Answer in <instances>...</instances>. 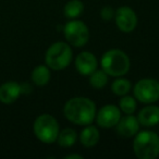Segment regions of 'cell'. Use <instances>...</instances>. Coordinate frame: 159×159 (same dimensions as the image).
<instances>
[{
  "mask_svg": "<svg viewBox=\"0 0 159 159\" xmlns=\"http://www.w3.org/2000/svg\"><path fill=\"white\" fill-rule=\"evenodd\" d=\"M21 94V84L14 81L6 82L0 86V102L6 105L12 104L18 100Z\"/></svg>",
  "mask_w": 159,
  "mask_h": 159,
  "instance_id": "cell-12",
  "label": "cell"
},
{
  "mask_svg": "<svg viewBox=\"0 0 159 159\" xmlns=\"http://www.w3.org/2000/svg\"><path fill=\"white\" fill-rule=\"evenodd\" d=\"M121 99L119 102L120 110L125 115H132L136 110V100L132 96H121Z\"/></svg>",
  "mask_w": 159,
  "mask_h": 159,
  "instance_id": "cell-20",
  "label": "cell"
},
{
  "mask_svg": "<svg viewBox=\"0 0 159 159\" xmlns=\"http://www.w3.org/2000/svg\"><path fill=\"white\" fill-rule=\"evenodd\" d=\"M63 34L69 44L77 48L85 46L89 39V27L82 21L72 20L68 22L63 26Z\"/></svg>",
  "mask_w": 159,
  "mask_h": 159,
  "instance_id": "cell-6",
  "label": "cell"
},
{
  "mask_svg": "<svg viewBox=\"0 0 159 159\" xmlns=\"http://www.w3.org/2000/svg\"><path fill=\"white\" fill-rule=\"evenodd\" d=\"M73 52L69 44L64 42H56L49 46L45 53L46 66L51 70L60 71L68 68L72 62Z\"/></svg>",
  "mask_w": 159,
  "mask_h": 159,
  "instance_id": "cell-4",
  "label": "cell"
},
{
  "mask_svg": "<svg viewBox=\"0 0 159 159\" xmlns=\"http://www.w3.org/2000/svg\"><path fill=\"white\" fill-rule=\"evenodd\" d=\"M96 105L87 97H73L66 102L63 113L70 122L77 125H87L95 120Z\"/></svg>",
  "mask_w": 159,
  "mask_h": 159,
  "instance_id": "cell-1",
  "label": "cell"
},
{
  "mask_svg": "<svg viewBox=\"0 0 159 159\" xmlns=\"http://www.w3.org/2000/svg\"><path fill=\"white\" fill-rule=\"evenodd\" d=\"M102 69L110 76H123L131 66L130 58L121 49H110L102 55L100 59Z\"/></svg>",
  "mask_w": 159,
  "mask_h": 159,
  "instance_id": "cell-2",
  "label": "cell"
},
{
  "mask_svg": "<svg viewBox=\"0 0 159 159\" xmlns=\"http://www.w3.org/2000/svg\"><path fill=\"white\" fill-rule=\"evenodd\" d=\"M66 159H83L82 155H76V154H70L68 156L64 157Z\"/></svg>",
  "mask_w": 159,
  "mask_h": 159,
  "instance_id": "cell-22",
  "label": "cell"
},
{
  "mask_svg": "<svg viewBox=\"0 0 159 159\" xmlns=\"http://www.w3.org/2000/svg\"><path fill=\"white\" fill-rule=\"evenodd\" d=\"M98 61L96 56L89 51H82L75 58V68L81 75H91L97 69Z\"/></svg>",
  "mask_w": 159,
  "mask_h": 159,
  "instance_id": "cell-10",
  "label": "cell"
},
{
  "mask_svg": "<svg viewBox=\"0 0 159 159\" xmlns=\"http://www.w3.org/2000/svg\"><path fill=\"white\" fill-rule=\"evenodd\" d=\"M115 21L118 29L123 33H131L137 25V16L130 7H120L115 13Z\"/></svg>",
  "mask_w": 159,
  "mask_h": 159,
  "instance_id": "cell-8",
  "label": "cell"
},
{
  "mask_svg": "<svg viewBox=\"0 0 159 159\" xmlns=\"http://www.w3.org/2000/svg\"><path fill=\"white\" fill-rule=\"evenodd\" d=\"M139 122L137 118L132 115H128L121 117L119 122L117 123V133L120 136L123 137H132L135 136L139 130Z\"/></svg>",
  "mask_w": 159,
  "mask_h": 159,
  "instance_id": "cell-11",
  "label": "cell"
},
{
  "mask_svg": "<svg viewBox=\"0 0 159 159\" xmlns=\"http://www.w3.org/2000/svg\"><path fill=\"white\" fill-rule=\"evenodd\" d=\"M133 150L139 159H155L159 155V136L152 131L137 132L133 142Z\"/></svg>",
  "mask_w": 159,
  "mask_h": 159,
  "instance_id": "cell-3",
  "label": "cell"
},
{
  "mask_svg": "<svg viewBox=\"0 0 159 159\" xmlns=\"http://www.w3.org/2000/svg\"><path fill=\"white\" fill-rule=\"evenodd\" d=\"M84 11V5L81 0H70L66 3L63 8V14L68 19L79 18Z\"/></svg>",
  "mask_w": 159,
  "mask_h": 159,
  "instance_id": "cell-16",
  "label": "cell"
},
{
  "mask_svg": "<svg viewBox=\"0 0 159 159\" xmlns=\"http://www.w3.org/2000/svg\"><path fill=\"white\" fill-rule=\"evenodd\" d=\"M115 13H116V11L113 10L112 7L106 6V7L102 8V11H100V16H102V19L104 21L108 22V21H111L112 19H115Z\"/></svg>",
  "mask_w": 159,
  "mask_h": 159,
  "instance_id": "cell-21",
  "label": "cell"
},
{
  "mask_svg": "<svg viewBox=\"0 0 159 159\" xmlns=\"http://www.w3.org/2000/svg\"><path fill=\"white\" fill-rule=\"evenodd\" d=\"M108 76L109 75L105 72L104 70H98L96 69L91 75H89V84L92 87L96 89H102L108 83Z\"/></svg>",
  "mask_w": 159,
  "mask_h": 159,
  "instance_id": "cell-18",
  "label": "cell"
},
{
  "mask_svg": "<svg viewBox=\"0 0 159 159\" xmlns=\"http://www.w3.org/2000/svg\"><path fill=\"white\" fill-rule=\"evenodd\" d=\"M134 96L143 104H152L159 100V82L155 79L146 77L139 80L134 86Z\"/></svg>",
  "mask_w": 159,
  "mask_h": 159,
  "instance_id": "cell-7",
  "label": "cell"
},
{
  "mask_svg": "<svg viewBox=\"0 0 159 159\" xmlns=\"http://www.w3.org/2000/svg\"><path fill=\"white\" fill-rule=\"evenodd\" d=\"M131 87H132V84L128 79L119 76L111 84V91L117 96H124L130 92Z\"/></svg>",
  "mask_w": 159,
  "mask_h": 159,
  "instance_id": "cell-19",
  "label": "cell"
},
{
  "mask_svg": "<svg viewBox=\"0 0 159 159\" xmlns=\"http://www.w3.org/2000/svg\"><path fill=\"white\" fill-rule=\"evenodd\" d=\"M137 120L143 126H155L159 123V107L148 105L141 109L137 115Z\"/></svg>",
  "mask_w": 159,
  "mask_h": 159,
  "instance_id": "cell-13",
  "label": "cell"
},
{
  "mask_svg": "<svg viewBox=\"0 0 159 159\" xmlns=\"http://www.w3.org/2000/svg\"><path fill=\"white\" fill-rule=\"evenodd\" d=\"M50 69L47 66L40 64L37 66L33 71H32L31 79L33 81V83L37 86H45L49 83L50 81Z\"/></svg>",
  "mask_w": 159,
  "mask_h": 159,
  "instance_id": "cell-15",
  "label": "cell"
},
{
  "mask_svg": "<svg viewBox=\"0 0 159 159\" xmlns=\"http://www.w3.org/2000/svg\"><path fill=\"white\" fill-rule=\"evenodd\" d=\"M121 118V110L116 105H105L96 112L97 125L104 129H110L117 125Z\"/></svg>",
  "mask_w": 159,
  "mask_h": 159,
  "instance_id": "cell-9",
  "label": "cell"
},
{
  "mask_svg": "<svg viewBox=\"0 0 159 159\" xmlns=\"http://www.w3.org/2000/svg\"><path fill=\"white\" fill-rule=\"evenodd\" d=\"M33 130L35 136L44 144L55 143L60 132L58 121L49 113H43L36 118Z\"/></svg>",
  "mask_w": 159,
  "mask_h": 159,
  "instance_id": "cell-5",
  "label": "cell"
},
{
  "mask_svg": "<svg viewBox=\"0 0 159 159\" xmlns=\"http://www.w3.org/2000/svg\"><path fill=\"white\" fill-rule=\"evenodd\" d=\"M77 139V134L75 132V130L71 128L63 129L62 131H60L57 137V142L59 144V146L61 147H71L75 144Z\"/></svg>",
  "mask_w": 159,
  "mask_h": 159,
  "instance_id": "cell-17",
  "label": "cell"
},
{
  "mask_svg": "<svg viewBox=\"0 0 159 159\" xmlns=\"http://www.w3.org/2000/svg\"><path fill=\"white\" fill-rule=\"evenodd\" d=\"M99 131L96 126L87 124L80 134V142L85 147H93L99 142Z\"/></svg>",
  "mask_w": 159,
  "mask_h": 159,
  "instance_id": "cell-14",
  "label": "cell"
}]
</instances>
